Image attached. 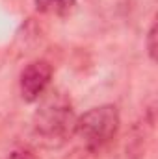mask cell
I'll return each instance as SVG.
<instances>
[{
    "label": "cell",
    "instance_id": "6da1fadb",
    "mask_svg": "<svg viewBox=\"0 0 158 159\" xmlns=\"http://www.w3.org/2000/svg\"><path fill=\"white\" fill-rule=\"evenodd\" d=\"M77 115L63 93H50L41 100L32 119V135L43 148H62L77 131Z\"/></svg>",
    "mask_w": 158,
    "mask_h": 159
},
{
    "label": "cell",
    "instance_id": "7a4b0ae2",
    "mask_svg": "<svg viewBox=\"0 0 158 159\" xmlns=\"http://www.w3.org/2000/svg\"><path fill=\"white\" fill-rule=\"evenodd\" d=\"M119 124H121L119 109L114 104H102L80 115L77 119L75 133L84 141V148L95 154L99 148H102L116 137Z\"/></svg>",
    "mask_w": 158,
    "mask_h": 159
},
{
    "label": "cell",
    "instance_id": "3957f363",
    "mask_svg": "<svg viewBox=\"0 0 158 159\" xmlns=\"http://www.w3.org/2000/svg\"><path fill=\"white\" fill-rule=\"evenodd\" d=\"M52 80V65L45 59H36L32 63H28L19 80V87H21V96L24 102L32 104L37 102L43 93L47 91L48 83Z\"/></svg>",
    "mask_w": 158,
    "mask_h": 159
},
{
    "label": "cell",
    "instance_id": "277c9868",
    "mask_svg": "<svg viewBox=\"0 0 158 159\" xmlns=\"http://www.w3.org/2000/svg\"><path fill=\"white\" fill-rule=\"evenodd\" d=\"M34 6L43 15L69 17L77 9V0H34Z\"/></svg>",
    "mask_w": 158,
    "mask_h": 159
},
{
    "label": "cell",
    "instance_id": "5b68a950",
    "mask_svg": "<svg viewBox=\"0 0 158 159\" xmlns=\"http://www.w3.org/2000/svg\"><path fill=\"white\" fill-rule=\"evenodd\" d=\"M158 26H156V20L151 22L149 26V32H147V39H145V46H147V54H149V59L155 63L158 59Z\"/></svg>",
    "mask_w": 158,
    "mask_h": 159
},
{
    "label": "cell",
    "instance_id": "8992f818",
    "mask_svg": "<svg viewBox=\"0 0 158 159\" xmlns=\"http://www.w3.org/2000/svg\"><path fill=\"white\" fill-rule=\"evenodd\" d=\"M6 159H36V154L28 146H15L13 150L7 152Z\"/></svg>",
    "mask_w": 158,
    "mask_h": 159
},
{
    "label": "cell",
    "instance_id": "52a82bcc",
    "mask_svg": "<svg viewBox=\"0 0 158 159\" xmlns=\"http://www.w3.org/2000/svg\"><path fill=\"white\" fill-rule=\"evenodd\" d=\"M89 154H93V152H91V150H87V148H84V154L77 150V152H73V156H71L69 159H87V157H89Z\"/></svg>",
    "mask_w": 158,
    "mask_h": 159
}]
</instances>
